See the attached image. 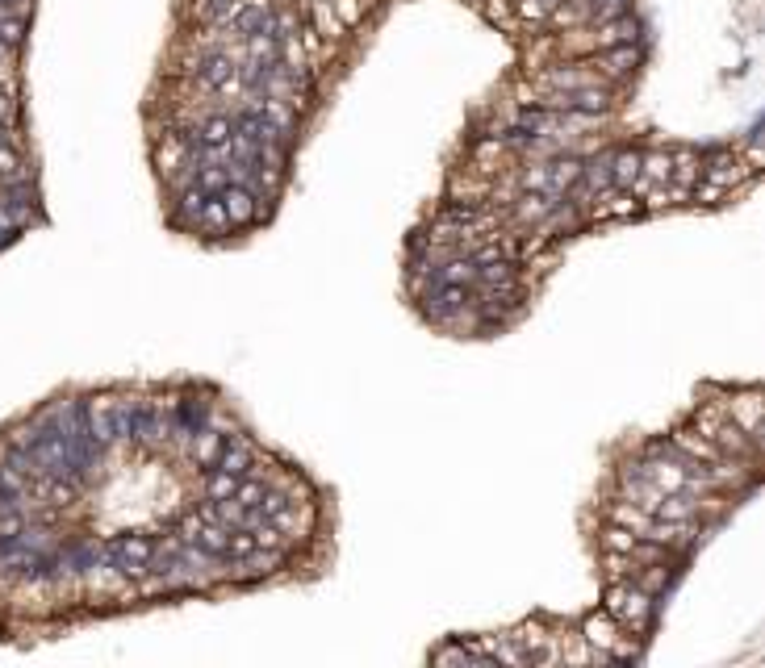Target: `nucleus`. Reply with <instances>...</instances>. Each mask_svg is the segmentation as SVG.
Wrapping results in <instances>:
<instances>
[{
    "mask_svg": "<svg viewBox=\"0 0 765 668\" xmlns=\"http://www.w3.org/2000/svg\"><path fill=\"white\" fill-rule=\"evenodd\" d=\"M636 46L632 42H623V46H607V51H602V71H607V76H628V71L636 67Z\"/></svg>",
    "mask_w": 765,
    "mask_h": 668,
    "instance_id": "obj_1",
    "label": "nucleus"
},
{
    "mask_svg": "<svg viewBox=\"0 0 765 668\" xmlns=\"http://www.w3.org/2000/svg\"><path fill=\"white\" fill-rule=\"evenodd\" d=\"M632 38H636V21L619 17V21H607V26L594 34V46H598V51H607V46H623V42H632Z\"/></svg>",
    "mask_w": 765,
    "mask_h": 668,
    "instance_id": "obj_2",
    "label": "nucleus"
}]
</instances>
